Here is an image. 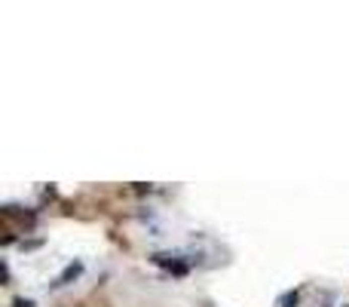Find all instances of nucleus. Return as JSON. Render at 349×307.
Masks as SVG:
<instances>
[{
	"instance_id": "obj_1",
	"label": "nucleus",
	"mask_w": 349,
	"mask_h": 307,
	"mask_svg": "<svg viewBox=\"0 0 349 307\" xmlns=\"http://www.w3.org/2000/svg\"><path fill=\"white\" fill-rule=\"evenodd\" d=\"M80 274H83V261H71V264L64 267V271L55 277V283H52V286H67V283H74Z\"/></svg>"
},
{
	"instance_id": "obj_2",
	"label": "nucleus",
	"mask_w": 349,
	"mask_h": 307,
	"mask_svg": "<svg viewBox=\"0 0 349 307\" xmlns=\"http://www.w3.org/2000/svg\"><path fill=\"white\" fill-rule=\"evenodd\" d=\"M297 301H300L297 292H285V295L279 298V307H297Z\"/></svg>"
},
{
	"instance_id": "obj_3",
	"label": "nucleus",
	"mask_w": 349,
	"mask_h": 307,
	"mask_svg": "<svg viewBox=\"0 0 349 307\" xmlns=\"http://www.w3.org/2000/svg\"><path fill=\"white\" fill-rule=\"evenodd\" d=\"M13 307H37V304H34L31 298H16V301H13Z\"/></svg>"
},
{
	"instance_id": "obj_4",
	"label": "nucleus",
	"mask_w": 349,
	"mask_h": 307,
	"mask_svg": "<svg viewBox=\"0 0 349 307\" xmlns=\"http://www.w3.org/2000/svg\"><path fill=\"white\" fill-rule=\"evenodd\" d=\"M40 246H43V240H28V243H22V249H28V252H31V249H40Z\"/></svg>"
}]
</instances>
